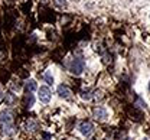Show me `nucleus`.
Listing matches in <instances>:
<instances>
[{
    "mask_svg": "<svg viewBox=\"0 0 150 140\" xmlns=\"http://www.w3.org/2000/svg\"><path fill=\"white\" fill-rule=\"evenodd\" d=\"M69 69H71V72L74 75H81L84 72V69H85V62H84V59L82 58H75L72 61V64H71V66H69Z\"/></svg>",
    "mask_w": 150,
    "mask_h": 140,
    "instance_id": "1",
    "label": "nucleus"
},
{
    "mask_svg": "<svg viewBox=\"0 0 150 140\" xmlns=\"http://www.w3.org/2000/svg\"><path fill=\"white\" fill-rule=\"evenodd\" d=\"M51 90H49V87H46V85H42L40 88H38V98L40 103H49L51 101Z\"/></svg>",
    "mask_w": 150,
    "mask_h": 140,
    "instance_id": "2",
    "label": "nucleus"
},
{
    "mask_svg": "<svg viewBox=\"0 0 150 140\" xmlns=\"http://www.w3.org/2000/svg\"><path fill=\"white\" fill-rule=\"evenodd\" d=\"M78 129H79L81 134H84V136H90V134L93 133L94 126L90 123V121H81L79 126H78Z\"/></svg>",
    "mask_w": 150,
    "mask_h": 140,
    "instance_id": "3",
    "label": "nucleus"
},
{
    "mask_svg": "<svg viewBox=\"0 0 150 140\" xmlns=\"http://www.w3.org/2000/svg\"><path fill=\"white\" fill-rule=\"evenodd\" d=\"M58 94H59V97H62V98H69L71 97V90H69V87L68 85H59L58 87Z\"/></svg>",
    "mask_w": 150,
    "mask_h": 140,
    "instance_id": "4",
    "label": "nucleus"
},
{
    "mask_svg": "<svg viewBox=\"0 0 150 140\" xmlns=\"http://www.w3.org/2000/svg\"><path fill=\"white\" fill-rule=\"evenodd\" d=\"M107 116H108V113H107V110H105V108H103V107H97V108L94 110V117H95V119L104 120Z\"/></svg>",
    "mask_w": 150,
    "mask_h": 140,
    "instance_id": "5",
    "label": "nucleus"
},
{
    "mask_svg": "<svg viewBox=\"0 0 150 140\" xmlns=\"http://www.w3.org/2000/svg\"><path fill=\"white\" fill-rule=\"evenodd\" d=\"M0 123H3V124H10L12 123V114H10V111H1L0 113Z\"/></svg>",
    "mask_w": 150,
    "mask_h": 140,
    "instance_id": "6",
    "label": "nucleus"
},
{
    "mask_svg": "<svg viewBox=\"0 0 150 140\" xmlns=\"http://www.w3.org/2000/svg\"><path fill=\"white\" fill-rule=\"evenodd\" d=\"M25 90H26L28 93H33V91H36V90H38L36 81H35V80L26 81V84H25Z\"/></svg>",
    "mask_w": 150,
    "mask_h": 140,
    "instance_id": "7",
    "label": "nucleus"
},
{
    "mask_svg": "<svg viewBox=\"0 0 150 140\" xmlns=\"http://www.w3.org/2000/svg\"><path fill=\"white\" fill-rule=\"evenodd\" d=\"M43 78H45V81H46L48 84H51V85L54 84V77H52V74H51L49 71H46V72H45V75H43Z\"/></svg>",
    "mask_w": 150,
    "mask_h": 140,
    "instance_id": "8",
    "label": "nucleus"
},
{
    "mask_svg": "<svg viewBox=\"0 0 150 140\" xmlns=\"http://www.w3.org/2000/svg\"><path fill=\"white\" fill-rule=\"evenodd\" d=\"M81 97H82L84 100H90V98H91V91L88 90V91H84V93H81Z\"/></svg>",
    "mask_w": 150,
    "mask_h": 140,
    "instance_id": "9",
    "label": "nucleus"
},
{
    "mask_svg": "<svg viewBox=\"0 0 150 140\" xmlns=\"http://www.w3.org/2000/svg\"><path fill=\"white\" fill-rule=\"evenodd\" d=\"M149 91H150V81H149Z\"/></svg>",
    "mask_w": 150,
    "mask_h": 140,
    "instance_id": "10",
    "label": "nucleus"
},
{
    "mask_svg": "<svg viewBox=\"0 0 150 140\" xmlns=\"http://www.w3.org/2000/svg\"><path fill=\"white\" fill-rule=\"evenodd\" d=\"M143 140H149V139H143Z\"/></svg>",
    "mask_w": 150,
    "mask_h": 140,
    "instance_id": "11",
    "label": "nucleus"
},
{
    "mask_svg": "<svg viewBox=\"0 0 150 140\" xmlns=\"http://www.w3.org/2000/svg\"><path fill=\"white\" fill-rule=\"evenodd\" d=\"M126 140H129V139H126Z\"/></svg>",
    "mask_w": 150,
    "mask_h": 140,
    "instance_id": "12",
    "label": "nucleus"
}]
</instances>
